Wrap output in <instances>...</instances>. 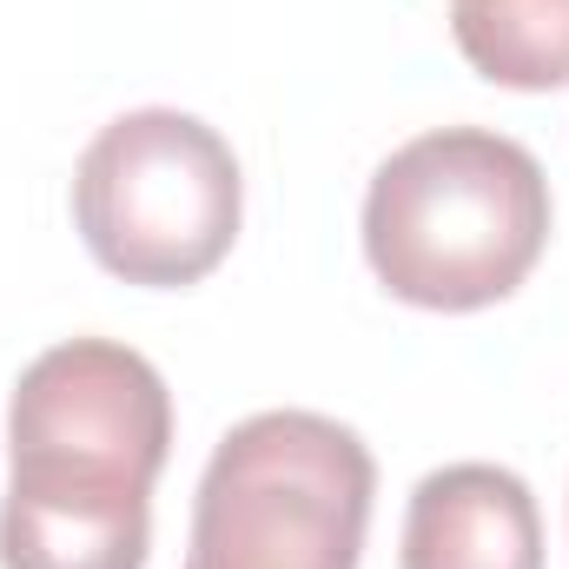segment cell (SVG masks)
<instances>
[{
	"label": "cell",
	"mask_w": 569,
	"mask_h": 569,
	"mask_svg": "<svg viewBox=\"0 0 569 569\" xmlns=\"http://www.w3.org/2000/svg\"><path fill=\"white\" fill-rule=\"evenodd\" d=\"M550 179L537 152L490 127H437L398 146L365 192V259L425 311H483L537 272Z\"/></svg>",
	"instance_id": "cell-1"
},
{
	"label": "cell",
	"mask_w": 569,
	"mask_h": 569,
	"mask_svg": "<svg viewBox=\"0 0 569 569\" xmlns=\"http://www.w3.org/2000/svg\"><path fill=\"white\" fill-rule=\"evenodd\" d=\"M378 463L325 411H259L219 437L186 569H358Z\"/></svg>",
	"instance_id": "cell-2"
},
{
	"label": "cell",
	"mask_w": 569,
	"mask_h": 569,
	"mask_svg": "<svg viewBox=\"0 0 569 569\" xmlns=\"http://www.w3.org/2000/svg\"><path fill=\"white\" fill-rule=\"evenodd\" d=\"M246 179L232 146L179 107H140L100 127L73 172V226L127 284H199L239 239Z\"/></svg>",
	"instance_id": "cell-3"
},
{
	"label": "cell",
	"mask_w": 569,
	"mask_h": 569,
	"mask_svg": "<svg viewBox=\"0 0 569 569\" xmlns=\"http://www.w3.org/2000/svg\"><path fill=\"white\" fill-rule=\"evenodd\" d=\"M172 450V391L133 345L67 338L40 351L7 405V457L40 470H87L146 483Z\"/></svg>",
	"instance_id": "cell-4"
},
{
	"label": "cell",
	"mask_w": 569,
	"mask_h": 569,
	"mask_svg": "<svg viewBox=\"0 0 569 569\" xmlns=\"http://www.w3.org/2000/svg\"><path fill=\"white\" fill-rule=\"evenodd\" d=\"M152 490L127 477L13 463L0 497V569H146Z\"/></svg>",
	"instance_id": "cell-5"
},
{
	"label": "cell",
	"mask_w": 569,
	"mask_h": 569,
	"mask_svg": "<svg viewBox=\"0 0 569 569\" xmlns=\"http://www.w3.org/2000/svg\"><path fill=\"white\" fill-rule=\"evenodd\" d=\"M405 569H543V517L517 470L443 463L411 490Z\"/></svg>",
	"instance_id": "cell-6"
},
{
	"label": "cell",
	"mask_w": 569,
	"mask_h": 569,
	"mask_svg": "<svg viewBox=\"0 0 569 569\" xmlns=\"http://www.w3.org/2000/svg\"><path fill=\"white\" fill-rule=\"evenodd\" d=\"M450 33L490 87H569V0H470L450 7Z\"/></svg>",
	"instance_id": "cell-7"
},
{
	"label": "cell",
	"mask_w": 569,
	"mask_h": 569,
	"mask_svg": "<svg viewBox=\"0 0 569 569\" xmlns=\"http://www.w3.org/2000/svg\"><path fill=\"white\" fill-rule=\"evenodd\" d=\"M457 7H470V0H457Z\"/></svg>",
	"instance_id": "cell-8"
}]
</instances>
